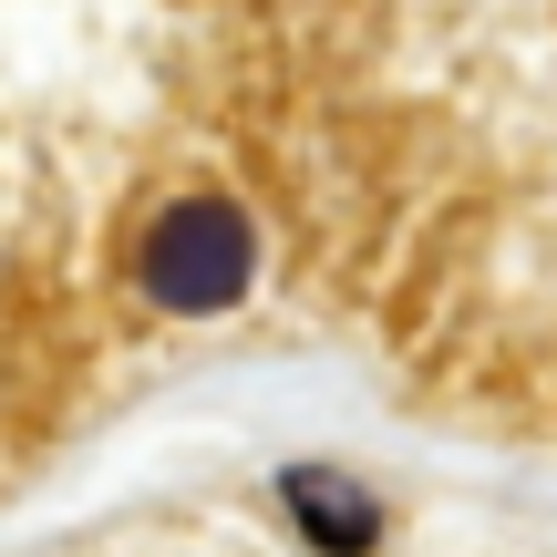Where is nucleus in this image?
Instances as JSON below:
<instances>
[{
  "instance_id": "f257e3e1",
  "label": "nucleus",
  "mask_w": 557,
  "mask_h": 557,
  "mask_svg": "<svg viewBox=\"0 0 557 557\" xmlns=\"http://www.w3.org/2000/svg\"><path fill=\"white\" fill-rule=\"evenodd\" d=\"M238 21V83L269 114V186L299 238L382 248L393 331L455 351L527 413H557V0H207Z\"/></svg>"
},
{
  "instance_id": "f03ea898",
  "label": "nucleus",
  "mask_w": 557,
  "mask_h": 557,
  "mask_svg": "<svg viewBox=\"0 0 557 557\" xmlns=\"http://www.w3.org/2000/svg\"><path fill=\"white\" fill-rule=\"evenodd\" d=\"M248 269H259V238H248V207L218 197V186H186V197H165L156 218H145L135 238V299L165 320H207L227 310V299L248 289Z\"/></svg>"
},
{
  "instance_id": "7ed1b4c3",
  "label": "nucleus",
  "mask_w": 557,
  "mask_h": 557,
  "mask_svg": "<svg viewBox=\"0 0 557 557\" xmlns=\"http://www.w3.org/2000/svg\"><path fill=\"white\" fill-rule=\"evenodd\" d=\"M289 517L310 527V537L331 547V557H361V547L382 537V506L361 496L341 465H299V475H289Z\"/></svg>"
}]
</instances>
